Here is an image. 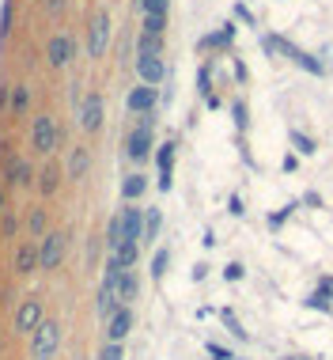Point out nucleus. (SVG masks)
Segmentation results:
<instances>
[{"instance_id":"obj_1","label":"nucleus","mask_w":333,"mask_h":360,"mask_svg":"<svg viewBox=\"0 0 333 360\" xmlns=\"http://www.w3.org/2000/svg\"><path fill=\"white\" fill-rule=\"evenodd\" d=\"M31 148L38 155H53L57 148H61V125H57V118L50 110L34 114V122H31Z\"/></svg>"},{"instance_id":"obj_2","label":"nucleus","mask_w":333,"mask_h":360,"mask_svg":"<svg viewBox=\"0 0 333 360\" xmlns=\"http://www.w3.org/2000/svg\"><path fill=\"white\" fill-rule=\"evenodd\" d=\"M42 323H46L42 296H23V304H19L15 315H12V334H15V338H31Z\"/></svg>"},{"instance_id":"obj_3","label":"nucleus","mask_w":333,"mask_h":360,"mask_svg":"<svg viewBox=\"0 0 333 360\" xmlns=\"http://www.w3.org/2000/svg\"><path fill=\"white\" fill-rule=\"evenodd\" d=\"M68 255V236L65 231H46L42 239H38V269H46V274H53V269H61V262Z\"/></svg>"},{"instance_id":"obj_4","label":"nucleus","mask_w":333,"mask_h":360,"mask_svg":"<svg viewBox=\"0 0 333 360\" xmlns=\"http://www.w3.org/2000/svg\"><path fill=\"white\" fill-rule=\"evenodd\" d=\"M57 349H61V323H57V319H46V323L31 334V360H53Z\"/></svg>"},{"instance_id":"obj_5","label":"nucleus","mask_w":333,"mask_h":360,"mask_svg":"<svg viewBox=\"0 0 333 360\" xmlns=\"http://www.w3.org/2000/svg\"><path fill=\"white\" fill-rule=\"evenodd\" d=\"M110 34H114L110 15H106V12H95L91 23H87V57H91V61L106 57V50H110Z\"/></svg>"},{"instance_id":"obj_6","label":"nucleus","mask_w":333,"mask_h":360,"mask_svg":"<svg viewBox=\"0 0 333 360\" xmlns=\"http://www.w3.org/2000/svg\"><path fill=\"white\" fill-rule=\"evenodd\" d=\"M34 163L27 160V155H19V152H8V160H4V186H12V190H27V186H34Z\"/></svg>"},{"instance_id":"obj_7","label":"nucleus","mask_w":333,"mask_h":360,"mask_svg":"<svg viewBox=\"0 0 333 360\" xmlns=\"http://www.w3.org/2000/svg\"><path fill=\"white\" fill-rule=\"evenodd\" d=\"M103 118H106V103L99 91H87L84 103L76 106V125H80L84 133H99L103 129Z\"/></svg>"},{"instance_id":"obj_8","label":"nucleus","mask_w":333,"mask_h":360,"mask_svg":"<svg viewBox=\"0 0 333 360\" xmlns=\"http://www.w3.org/2000/svg\"><path fill=\"white\" fill-rule=\"evenodd\" d=\"M72 57H76V38L68 31L50 34V42H46V65L50 69H65V65H72Z\"/></svg>"},{"instance_id":"obj_9","label":"nucleus","mask_w":333,"mask_h":360,"mask_svg":"<svg viewBox=\"0 0 333 360\" xmlns=\"http://www.w3.org/2000/svg\"><path fill=\"white\" fill-rule=\"evenodd\" d=\"M125 152H129V160H148V152H152V118L144 114V122L136 125V129L129 133V141H125Z\"/></svg>"},{"instance_id":"obj_10","label":"nucleus","mask_w":333,"mask_h":360,"mask_svg":"<svg viewBox=\"0 0 333 360\" xmlns=\"http://www.w3.org/2000/svg\"><path fill=\"white\" fill-rule=\"evenodd\" d=\"M12 269H15V277H31V274H38V243H34V239H23V243L15 247Z\"/></svg>"},{"instance_id":"obj_11","label":"nucleus","mask_w":333,"mask_h":360,"mask_svg":"<svg viewBox=\"0 0 333 360\" xmlns=\"http://www.w3.org/2000/svg\"><path fill=\"white\" fill-rule=\"evenodd\" d=\"M27 110H31V84H12L8 91V122H23Z\"/></svg>"},{"instance_id":"obj_12","label":"nucleus","mask_w":333,"mask_h":360,"mask_svg":"<svg viewBox=\"0 0 333 360\" xmlns=\"http://www.w3.org/2000/svg\"><path fill=\"white\" fill-rule=\"evenodd\" d=\"M129 330H133V311L122 304L110 319H106V342H125V338H129Z\"/></svg>"},{"instance_id":"obj_13","label":"nucleus","mask_w":333,"mask_h":360,"mask_svg":"<svg viewBox=\"0 0 333 360\" xmlns=\"http://www.w3.org/2000/svg\"><path fill=\"white\" fill-rule=\"evenodd\" d=\"M136 72H141V84H148V87H155L166 76L159 53H136Z\"/></svg>"},{"instance_id":"obj_14","label":"nucleus","mask_w":333,"mask_h":360,"mask_svg":"<svg viewBox=\"0 0 333 360\" xmlns=\"http://www.w3.org/2000/svg\"><path fill=\"white\" fill-rule=\"evenodd\" d=\"M122 239H133V243L144 239V209H136V205L122 209Z\"/></svg>"},{"instance_id":"obj_15","label":"nucleus","mask_w":333,"mask_h":360,"mask_svg":"<svg viewBox=\"0 0 333 360\" xmlns=\"http://www.w3.org/2000/svg\"><path fill=\"white\" fill-rule=\"evenodd\" d=\"M87 167H91V148H72L68 152V163H65V179H72V182H80L84 174H87Z\"/></svg>"},{"instance_id":"obj_16","label":"nucleus","mask_w":333,"mask_h":360,"mask_svg":"<svg viewBox=\"0 0 333 360\" xmlns=\"http://www.w3.org/2000/svg\"><path fill=\"white\" fill-rule=\"evenodd\" d=\"M61 179H65V171L57 167V163H46V167L38 171V182H34V186H38V193H42V198H53V193L61 190Z\"/></svg>"},{"instance_id":"obj_17","label":"nucleus","mask_w":333,"mask_h":360,"mask_svg":"<svg viewBox=\"0 0 333 360\" xmlns=\"http://www.w3.org/2000/svg\"><path fill=\"white\" fill-rule=\"evenodd\" d=\"M125 106H129L133 114H152V106H155V87H148V84L133 87L129 99H125Z\"/></svg>"},{"instance_id":"obj_18","label":"nucleus","mask_w":333,"mask_h":360,"mask_svg":"<svg viewBox=\"0 0 333 360\" xmlns=\"http://www.w3.org/2000/svg\"><path fill=\"white\" fill-rule=\"evenodd\" d=\"M136 250H141V243H133V239H122V243H117V247L110 250V258H114L122 269H133V262H136Z\"/></svg>"},{"instance_id":"obj_19","label":"nucleus","mask_w":333,"mask_h":360,"mask_svg":"<svg viewBox=\"0 0 333 360\" xmlns=\"http://www.w3.org/2000/svg\"><path fill=\"white\" fill-rule=\"evenodd\" d=\"M144 190H148V179H144V174H129V179L122 182V198L129 201V205L136 198H144Z\"/></svg>"},{"instance_id":"obj_20","label":"nucleus","mask_w":333,"mask_h":360,"mask_svg":"<svg viewBox=\"0 0 333 360\" xmlns=\"http://www.w3.org/2000/svg\"><path fill=\"white\" fill-rule=\"evenodd\" d=\"M46 231H50V228H46V209L34 205V209H31V220H27V236H31V239H42Z\"/></svg>"},{"instance_id":"obj_21","label":"nucleus","mask_w":333,"mask_h":360,"mask_svg":"<svg viewBox=\"0 0 333 360\" xmlns=\"http://www.w3.org/2000/svg\"><path fill=\"white\" fill-rule=\"evenodd\" d=\"M171 155H174V144H163V148H159V174H163L159 186L163 190L171 186Z\"/></svg>"},{"instance_id":"obj_22","label":"nucleus","mask_w":333,"mask_h":360,"mask_svg":"<svg viewBox=\"0 0 333 360\" xmlns=\"http://www.w3.org/2000/svg\"><path fill=\"white\" fill-rule=\"evenodd\" d=\"M12 19H15V4H12V0H4V4H0V38L12 34Z\"/></svg>"},{"instance_id":"obj_23","label":"nucleus","mask_w":333,"mask_h":360,"mask_svg":"<svg viewBox=\"0 0 333 360\" xmlns=\"http://www.w3.org/2000/svg\"><path fill=\"white\" fill-rule=\"evenodd\" d=\"M163 31H166V15H144L141 34H159L163 38Z\"/></svg>"},{"instance_id":"obj_24","label":"nucleus","mask_w":333,"mask_h":360,"mask_svg":"<svg viewBox=\"0 0 333 360\" xmlns=\"http://www.w3.org/2000/svg\"><path fill=\"white\" fill-rule=\"evenodd\" d=\"M159 224H163L159 209H148V217H144V243H152V239H155V231H159Z\"/></svg>"},{"instance_id":"obj_25","label":"nucleus","mask_w":333,"mask_h":360,"mask_svg":"<svg viewBox=\"0 0 333 360\" xmlns=\"http://www.w3.org/2000/svg\"><path fill=\"white\" fill-rule=\"evenodd\" d=\"M144 15H166V0H136Z\"/></svg>"},{"instance_id":"obj_26","label":"nucleus","mask_w":333,"mask_h":360,"mask_svg":"<svg viewBox=\"0 0 333 360\" xmlns=\"http://www.w3.org/2000/svg\"><path fill=\"white\" fill-rule=\"evenodd\" d=\"M159 50H163L159 34H141V53H159Z\"/></svg>"},{"instance_id":"obj_27","label":"nucleus","mask_w":333,"mask_h":360,"mask_svg":"<svg viewBox=\"0 0 333 360\" xmlns=\"http://www.w3.org/2000/svg\"><path fill=\"white\" fill-rule=\"evenodd\" d=\"M125 356V345L122 342H106V349L99 353V360H122Z\"/></svg>"},{"instance_id":"obj_28","label":"nucleus","mask_w":333,"mask_h":360,"mask_svg":"<svg viewBox=\"0 0 333 360\" xmlns=\"http://www.w3.org/2000/svg\"><path fill=\"white\" fill-rule=\"evenodd\" d=\"M0 228H4V236L12 239L15 228H19V217H15V212H4V217H0Z\"/></svg>"},{"instance_id":"obj_29","label":"nucleus","mask_w":333,"mask_h":360,"mask_svg":"<svg viewBox=\"0 0 333 360\" xmlns=\"http://www.w3.org/2000/svg\"><path fill=\"white\" fill-rule=\"evenodd\" d=\"M42 4H46V12H50V15H65L68 0H42Z\"/></svg>"},{"instance_id":"obj_30","label":"nucleus","mask_w":333,"mask_h":360,"mask_svg":"<svg viewBox=\"0 0 333 360\" xmlns=\"http://www.w3.org/2000/svg\"><path fill=\"white\" fill-rule=\"evenodd\" d=\"M163 269H166V250H159V255H155V262H152V274H155V277H159Z\"/></svg>"},{"instance_id":"obj_31","label":"nucleus","mask_w":333,"mask_h":360,"mask_svg":"<svg viewBox=\"0 0 333 360\" xmlns=\"http://www.w3.org/2000/svg\"><path fill=\"white\" fill-rule=\"evenodd\" d=\"M8 91H12V84H4V80H0V114L8 110Z\"/></svg>"},{"instance_id":"obj_32","label":"nucleus","mask_w":333,"mask_h":360,"mask_svg":"<svg viewBox=\"0 0 333 360\" xmlns=\"http://www.w3.org/2000/svg\"><path fill=\"white\" fill-rule=\"evenodd\" d=\"M4 212H8V209H4V186H0V217H4Z\"/></svg>"}]
</instances>
